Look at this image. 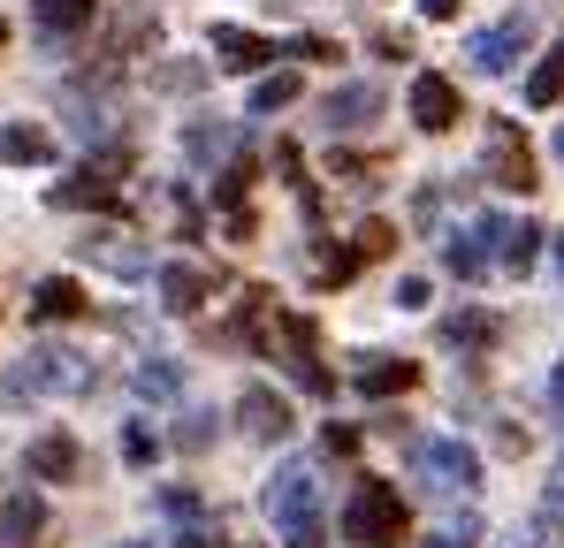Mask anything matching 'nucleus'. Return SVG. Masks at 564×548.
I'll use <instances>...</instances> for the list:
<instances>
[{
	"label": "nucleus",
	"mask_w": 564,
	"mask_h": 548,
	"mask_svg": "<svg viewBox=\"0 0 564 548\" xmlns=\"http://www.w3.org/2000/svg\"><path fill=\"white\" fill-rule=\"evenodd\" d=\"M412 464H420V480H427V487H443V495L480 487V457H473L466 442H420V450H412Z\"/></svg>",
	"instance_id": "39448f33"
},
{
	"label": "nucleus",
	"mask_w": 564,
	"mask_h": 548,
	"mask_svg": "<svg viewBox=\"0 0 564 548\" xmlns=\"http://www.w3.org/2000/svg\"><path fill=\"white\" fill-rule=\"evenodd\" d=\"M527 46H534V15H503V23H488V31L473 39V69L503 77V69L527 62Z\"/></svg>",
	"instance_id": "423d86ee"
},
{
	"label": "nucleus",
	"mask_w": 564,
	"mask_h": 548,
	"mask_svg": "<svg viewBox=\"0 0 564 548\" xmlns=\"http://www.w3.org/2000/svg\"><path fill=\"white\" fill-rule=\"evenodd\" d=\"M153 282H161V305H169L176 320H184V313H198V297L214 289V274H206V267H184V260H176V267H153Z\"/></svg>",
	"instance_id": "4468645a"
},
{
	"label": "nucleus",
	"mask_w": 564,
	"mask_h": 548,
	"mask_svg": "<svg viewBox=\"0 0 564 548\" xmlns=\"http://www.w3.org/2000/svg\"><path fill=\"white\" fill-rule=\"evenodd\" d=\"M237 138H245L237 122H191L184 153H191V161H221V153H237Z\"/></svg>",
	"instance_id": "412c9836"
},
{
	"label": "nucleus",
	"mask_w": 564,
	"mask_h": 548,
	"mask_svg": "<svg viewBox=\"0 0 564 548\" xmlns=\"http://www.w3.org/2000/svg\"><path fill=\"white\" fill-rule=\"evenodd\" d=\"M443 336H451L458 351H473V343H488V336H496V320H488V313H451V320H443Z\"/></svg>",
	"instance_id": "a878e982"
},
{
	"label": "nucleus",
	"mask_w": 564,
	"mask_h": 548,
	"mask_svg": "<svg viewBox=\"0 0 564 548\" xmlns=\"http://www.w3.org/2000/svg\"><path fill=\"white\" fill-rule=\"evenodd\" d=\"M245 183H252V161H229V168H221V183H214V198H221L229 213H245Z\"/></svg>",
	"instance_id": "cd10ccee"
},
{
	"label": "nucleus",
	"mask_w": 564,
	"mask_h": 548,
	"mask_svg": "<svg viewBox=\"0 0 564 548\" xmlns=\"http://www.w3.org/2000/svg\"><path fill=\"white\" fill-rule=\"evenodd\" d=\"M214 54H221V69H260V62H275L282 46L260 39V31H245V23H214Z\"/></svg>",
	"instance_id": "ddd939ff"
},
{
	"label": "nucleus",
	"mask_w": 564,
	"mask_h": 548,
	"mask_svg": "<svg viewBox=\"0 0 564 548\" xmlns=\"http://www.w3.org/2000/svg\"><path fill=\"white\" fill-rule=\"evenodd\" d=\"M54 206H77V213H115V206H122V183L107 176V168H77V176L54 183Z\"/></svg>",
	"instance_id": "9d476101"
},
{
	"label": "nucleus",
	"mask_w": 564,
	"mask_h": 548,
	"mask_svg": "<svg viewBox=\"0 0 564 548\" xmlns=\"http://www.w3.org/2000/svg\"><path fill=\"white\" fill-rule=\"evenodd\" d=\"M275 168L297 183V190H305V153H297V145H275Z\"/></svg>",
	"instance_id": "2f4dec72"
},
{
	"label": "nucleus",
	"mask_w": 564,
	"mask_h": 548,
	"mask_svg": "<svg viewBox=\"0 0 564 548\" xmlns=\"http://www.w3.org/2000/svg\"><path fill=\"white\" fill-rule=\"evenodd\" d=\"M550 244H557V274H564V229H557V237H550Z\"/></svg>",
	"instance_id": "c9c22d12"
},
{
	"label": "nucleus",
	"mask_w": 564,
	"mask_h": 548,
	"mask_svg": "<svg viewBox=\"0 0 564 548\" xmlns=\"http://www.w3.org/2000/svg\"><path fill=\"white\" fill-rule=\"evenodd\" d=\"M39 534H46V495H39V487L0 495V548H31Z\"/></svg>",
	"instance_id": "1a4fd4ad"
},
{
	"label": "nucleus",
	"mask_w": 564,
	"mask_h": 548,
	"mask_svg": "<svg viewBox=\"0 0 564 548\" xmlns=\"http://www.w3.org/2000/svg\"><path fill=\"white\" fill-rule=\"evenodd\" d=\"M0 161L8 168H46L54 161V138L39 122H0Z\"/></svg>",
	"instance_id": "2eb2a0df"
},
{
	"label": "nucleus",
	"mask_w": 564,
	"mask_h": 548,
	"mask_svg": "<svg viewBox=\"0 0 564 548\" xmlns=\"http://www.w3.org/2000/svg\"><path fill=\"white\" fill-rule=\"evenodd\" d=\"M290 99H297V69L260 77V85H252V114H275V107H290Z\"/></svg>",
	"instance_id": "393cba45"
},
{
	"label": "nucleus",
	"mask_w": 564,
	"mask_h": 548,
	"mask_svg": "<svg viewBox=\"0 0 564 548\" xmlns=\"http://www.w3.org/2000/svg\"><path fill=\"white\" fill-rule=\"evenodd\" d=\"M93 388V359L69 343H39L0 373V404H46V396H85Z\"/></svg>",
	"instance_id": "f257e3e1"
},
{
	"label": "nucleus",
	"mask_w": 564,
	"mask_h": 548,
	"mask_svg": "<svg viewBox=\"0 0 564 548\" xmlns=\"http://www.w3.org/2000/svg\"><path fill=\"white\" fill-rule=\"evenodd\" d=\"M122 548H145V541H122Z\"/></svg>",
	"instance_id": "58836bf2"
},
{
	"label": "nucleus",
	"mask_w": 564,
	"mask_h": 548,
	"mask_svg": "<svg viewBox=\"0 0 564 548\" xmlns=\"http://www.w3.org/2000/svg\"><path fill=\"white\" fill-rule=\"evenodd\" d=\"M85 260H99V267L122 274V282L153 274V252H145V244H130V237H93V244H85Z\"/></svg>",
	"instance_id": "dca6fc26"
},
{
	"label": "nucleus",
	"mask_w": 564,
	"mask_h": 548,
	"mask_svg": "<svg viewBox=\"0 0 564 548\" xmlns=\"http://www.w3.org/2000/svg\"><path fill=\"white\" fill-rule=\"evenodd\" d=\"M389 244H397V237H389V221H367V229L351 237V252H359V260H381Z\"/></svg>",
	"instance_id": "c756f323"
},
{
	"label": "nucleus",
	"mask_w": 564,
	"mask_h": 548,
	"mask_svg": "<svg viewBox=\"0 0 564 548\" xmlns=\"http://www.w3.org/2000/svg\"><path fill=\"white\" fill-rule=\"evenodd\" d=\"M412 122H420V130H451V122H458V85L435 77V69L412 77Z\"/></svg>",
	"instance_id": "f8f14e48"
},
{
	"label": "nucleus",
	"mask_w": 564,
	"mask_h": 548,
	"mask_svg": "<svg viewBox=\"0 0 564 548\" xmlns=\"http://www.w3.org/2000/svg\"><path fill=\"white\" fill-rule=\"evenodd\" d=\"M473 541H480V518H473V511H458V518H443V526L427 534V548H473Z\"/></svg>",
	"instance_id": "bb28decb"
},
{
	"label": "nucleus",
	"mask_w": 564,
	"mask_h": 548,
	"mask_svg": "<svg viewBox=\"0 0 564 548\" xmlns=\"http://www.w3.org/2000/svg\"><path fill=\"white\" fill-rule=\"evenodd\" d=\"M85 313V289L69 282V274H46L39 289H31V320H77Z\"/></svg>",
	"instance_id": "a211bd4d"
},
{
	"label": "nucleus",
	"mask_w": 564,
	"mask_h": 548,
	"mask_svg": "<svg viewBox=\"0 0 564 548\" xmlns=\"http://www.w3.org/2000/svg\"><path fill=\"white\" fill-rule=\"evenodd\" d=\"M503 229H511L503 213H480L473 229H458V237H451V252H443V260H451V274H458V282H480V274H488V260H496V244H503Z\"/></svg>",
	"instance_id": "0eeeda50"
},
{
	"label": "nucleus",
	"mask_w": 564,
	"mask_h": 548,
	"mask_svg": "<svg viewBox=\"0 0 564 548\" xmlns=\"http://www.w3.org/2000/svg\"><path fill=\"white\" fill-rule=\"evenodd\" d=\"M122 457H130V464H153V435H145V427H130V435H122Z\"/></svg>",
	"instance_id": "7c9ffc66"
},
{
	"label": "nucleus",
	"mask_w": 564,
	"mask_h": 548,
	"mask_svg": "<svg viewBox=\"0 0 564 548\" xmlns=\"http://www.w3.org/2000/svg\"><path fill=\"white\" fill-rule=\"evenodd\" d=\"M381 107H389V91L381 85H344L321 99V122H336V130H367V122H381Z\"/></svg>",
	"instance_id": "9b49d317"
},
{
	"label": "nucleus",
	"mask_w": 564,
	"mask_h": 548,
	"mask_svg": "<svg viewBox=\"0 0 564 548\" xmlns=\"http://www.w3.org/2000/svg\"><path fill=\"white\" fill-rule=\"evenodd\" d=\"M31 472H39V480H69V472H77V442H69V435H39V442H31Z\"/></svg>",
	"instance_id": "5701e85b"
},
{
	"label": "nucleus",
	"mask_w": 564,
	"mask_h": 548,
	"mask_svg": "<svg viewBox=\"0 0 564 548\" xmlns=\"http://www.w3.org/2000/svg\"><path fill=\"white\" fill-rule=\"evenodd\" d=\"M237 427H245L252 442H282V435H290V404H282L275 388L245 381V388H237Z\"/></svg>",
	"instance_id": "6e6552de"
},
{
	"label": "nucleus",
	"mask_w": 564,
	"mask_h": 548,
	"mask_svg": "<svg viewBox=\"0 0 564 548\" xmlns=\"http://www.w3.org/2000/svg\"><path fill=\"white\" fill-rule=\"evenodd\" d=\"M527 99H534V107H557V99H564V46L534 69V77H527Z\"/></svg>",
	"instance_id": "b1692460"
},
{
	"label": "nucleus",
	"mask_w": 564,
	"mask_h": 548,
	"mask_svg": "<svg viewBox=\"0 0 564 548\" xmlns=\"http://www.w3.org/2000/svg\"><path fill=\"white\" fill-rule=\"evenodd\" d=\"M420 15H435V23H451V15H458V0H420Z\"/></svg>",
	"instance_id": "72a5a7b5"
},
{
	"label": "nucleus",
	"mask_w": 564,
	"mask_h": 548,
	"mask_svg": "<svg viewBox=\"0 0 564 548\" xmlns=\"http://www.w3.org/2000/svg\"><path fill=\"white\" fill-rule=\"evenodd\" d=\"M0 46H8V23H0Z\"/></svg>",
	"instance_id": "4c0bfd02"
},
{
	"label": "nucleus",
	"mask_w": 564,
	"mask_h": 548,
	"mask_svg": "<svg viewBox=\"0 0 564 548\" xmlns=\"http://www.w3.org/2000/svg\"><path fill=\"white\" fill-rule=\"evenodd\" d=\"M404 388H420L412 359H359V396H404Z\"/></svg>",
	"instance_id": "f3484780"
},
{
	"label": "nucleus",
	"mask_w": 564,
	"mask_h": 548,
	"mask_svg": "<svg viewBox=\"0 0 564 548\" xmlns=\"http://www.w3.org/2000/svg\"><path fill=\"white\" fill-rule=\"evenodd\" d=\"M550 404H557V419H564V365H550Z\"/></svg>",
	"instance_id": "f704fd0d"
},
{
	"label": "nucleus",
	"mask_w": 564,
	"mask_h": 548,
	"mask_svg": "<svg viewBox=\"0 0 564 548\" xmlns=\"http://www.w3.org/2000/svg\"><path fill=\"white\" fill-rule=\"evenodd\" d=\"M99 0H31V23L46 31V39H69V31H85L93 23Z\"/></svg>",
	"instance_id": "6ab92c4d"
},
{
	"label": "nucleus",
	"mask_w": 564,
	"mask_h": 548,
	"mask_svg": "<svg viewBox=\"0 0 564 548\" xmlns=\"http://www.w3.org/2000/svg\"><path fill=\"white\" fill-rule=\"evenodd\" d=\"M268 518H275L282 548H321V541H328V511H321V472H313L305 457L275 464V480H268Z\"/></svg>",
	"instance_id": "f03ea898"
},
{
	"label": "nucleus",
	"mask_w": 564,
	"mask_h": 548,
	"mask_svg": "<svg viewBox=\"0 0 564 548\" xmlns=\"http://www.w3.org/2000/svg\"><path fill=\"white\" fill-rule=\"evenodd\" d=\"M480 161H488V176H496V183H511V190H534V153H527L519 122L488 114V145H480Z\"/></svg>",
	"instance_id": "20e7f679"
},
{
	"label": "nucleus",
	"mask_w": 564,
	"mask_h": 548,
	"mask_svg": "<svg viewBox=\"0 0 564 548\" xmlns=\"http://www.w3.org/2000/svg\"><path fill=\"white\" fill-rule=\"evenodd\" d=\"M176 450H214V412H191L176 427Z\"/></svg>",
	"instance_id": "c85d7f7f"
},
{
	"label": "nucleus",
	"mask_w": 564,
	"mask_h": 548,
	"mask_svg": "<svg viewBox=\"0 0 564 548\" xmlns=\"http://www.w3.org/2000/svg\"><path fill=\"white\" fill-rule=\"evenodd\" d=\"M130 381H138V396H153V404L184 396V365H176V359H145V365H130Z\"/></svg>",
	"instance_id": "4be33fe9"
},
{
	"label": "nucleus",
	"mask_w": 564,
	"mask_h": 548,
	"mask_svg": "<svg viewBox=\"0 0 564 548\" xmlns=\"http://www.w3.org/2000/svg\"><path fill=\"white\" fill-rule=\"evenodd\" d=\"M542 244H550V237H542L534 221H511V229H503V244H496V260H503L511 274H527L534 260H542Z\"/></svg>",
	"instance_id": "aec40b11"
},
{
	"label": "nucleus",
	"mask_w": 564,
	"mask_h": 548,
	"mask_svg": "<svg viewBox=\"0 0 564 548\" xmlns=\"http://www.w3.org/2000/svg\"><path fill=\"white\" fill-rule=\"evenodd\" d=\"M321 442H328V457H351V450H359V427H328Z\"/></svg>",
	"instance_id": "473e14b6"
},
{
	"label": "nucleus",
	"mask_w": 564,
	"mask_h": 548,
	"mask_svg": "<svg viewBox=\"0 0 564 548\" xmlns=\"http://www.w3.org/2000/svg\"><path fill=\"white\" fill-rule=\"evenodd\" d=\"M344 541L351 548H404L412 541V511L389 480H359L344 503Z\"/></svg>",
	"instance_id": "7ed1b4c3"
},
{
	"label": "nucleus",
	"mask_w": 564,
	"mask_h": 548,
	"mask_svg": "<svg viewBox=\"0 0 564 548\" xmlns=\"http://www.w3.org/2000/svg\"><path fill=\"white\" fill-rule=\"evenodd\" d=\"M557 161H564V122H557Z\"/></svg>",
	"instance_id": "e433bc0d"
}]
</instances>
